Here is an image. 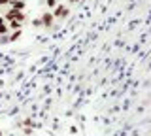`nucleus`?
I'll return each instance as SVG.
<instances>
[{
	"instance_id": "1",
	"label": "nucleus",
	"mask_w": 151,
	"mask_h": 136,
	"mask_svg": "<svg viewBox=\"0 0 151 136\" xmlns=\"http://www.w3.org/2000/svg\"><path fill=\"white\" fill-rule=\"evenodd\" d=\"M4 19H6V23H8V21H13V19L23 23V21H25V13L19 12V10H15V8H12V10H9L6 15H4Z\"/></svg>"
},
{
	"instance_id": "2",
	"label": "nucleus",
	"mask_w": 151,
	"mask_h": 136,
	"mask_svg": "<svg viewBox=\"0 0 151 136\" xmlns=\"http://www.w3.org/2000/svg\"><path fill=\"white\" fill-rule=\"evenodd\" d=\"M51 13H53L55 21L57 19H66V17L70 15V8H66V6H55V10L51 12Z\"/></svg>"
},
{
	"instance_id": "3",
	"label": "nucleus",
	"mask_w": 151,
	"mask_h": 136,
	"mask_svg": "<svg viewBox=\"0 0 151 136\" xmlns=\"http://www.w3.org/2000/svg\"><path fill=\"white\" fill-rule=\"evenodd\" d=\"M40 21H42V27L51 29L53 23H55V17H53V13H51V12H44V13H42V17H40Z\"/></svg>"
},
{
	"instance_id": "4",
	"label": "nucleus",
	"mask_w": 151,
	"mask_h": 136,
	"mask_svg": "<svg viewBox=\"0 0 151 136\" xmlns=\"http://www.w3.org/2000/svg\"><path fill=\"white\" fill-rule=\"evenodd\" d=\"M21 34H23V32H21V29H17V30H13L12 34L8 36V40H9V42H17L19 38H21Z\"/></svg>"
},
{
	"instance_id": "5",
	"label": "nucleus",
	"mask_w": 151,
	"mask_h": 136,
	"mask_svg": "<svg viewBox=\"0 0 151 136\" xmlns=\"http://www.w3.org/2000/svg\"><path fill=\"white\" fill-rule=\"evenodd\" d=\"M21 25H23V23H21V21H15V19H13V21H8V29H9V30L21 29Z\"/></svg>"
},
{
	"instance_id": "6",
	"label": "nucleus",
	"mask_w": 151,
	"mask_h": 136,
	"mask_svg": "<svg viewBox=\"0 0 151 136\" xmlns=\"http://www.w3.org/2000/svg\"><path fill=\"white\" fill-rule=\"evenodd\" d=\"M12 8H15V10H19V12H23V10H25V2H23V0H13V2H12Z\"/></svg>"
},
{
	"instance_id": "7",
	"label": "nucleus",
	"mask_w": 151,
	"mask_h": 136,
	"mask_svg": "<svg viewBox=\"0 0 151 136\" xmlns=\"http://www.w3.org/2000/svg\"><path fill=\"white\" fill-rule=\"evenodd\" d=\"M8 30H9V29H8V23H4V25H0V36H2V34H6Z\"/></svg>"
},
{
	"instance_id": "8",
	"label": "nucleus",
	"mask_w": 151,
	"mask_h": 136,
	"mask_svg": "<svg viewBox=\"0 0 151 136\" xmlns=\"http://www.w3.org/2000/svg\"><path fill=\"white\" fill-rule=\"evenodd\" d=\"M32 27H36V29H40V27H42V21H40V17H38V19H32Z\"/></svg>"
},
{
	"instance_id": "9",
	"label": "nucleus",
	"mask_w": 151,
	"mask_h": 136,
	"mask_svg": "<svg viewBox=\"0 0 151 136\" xmlns=\"http://www.w3.org/2000/svg\"><path fill=\"white\" fill-rule=\"evenodd\" d=\"M57 6V0H47V8H55Z\"/></svg>"
},
{
	"instance_id": "10",
	"label": "nucleus",
	"mask_w": 151,
	"mask_h": 136,
	"mask_svg": "<svg viewBox=\"0 0 151 136\" xmlns=\"http://www.w3.org/2000/svg\"><path fill=\"white\" fill-rule=\"evenodd\" d=\"M4 4H8V0H0V6H4Z\"/></svg>"
},
{
	"instance_id": "11",
	"label": "nucleus",
	"mask_w": 151,
	"mask_h": 136,
	"mask_svg": "<svg viewBox=\"0 0 151 136\" xmlns=\"http://www.w3.org/2000/svg\"><path fill=\"white\" fill-rule=\"evenodd\" d=\"M68 2H70V4H78L79 0H68Z\"/></svg>"
},
{
	"instance_id": "12",
	"label": "nucleus",
	"mask_w": 151,
	"mask_h": 136,
	"mask_svg": "<svg viewBox=\"0 0 151 136\" xmlns=\"http://www.w3.org/2000/svg\"><path fill=\"white\" fill-rule=\"evenodd\" d=\"M12 2H13V0H8V4H12Z\"/></svg>"
},
{
	"instance_id": "13",
	"label": "nucleus",
	"mask_w": 151,
	"mask_h": 136,
	"mask_svg": "<svg viewBox=\"0 0 151 136\" xmlns=\"http://www.w3.org/2000/svg\"><path fill=\"white\" fill-rule=\"evenodd\" d=\"M23 2H25V0H23Z\"/></svg>"
}]
</instances>
